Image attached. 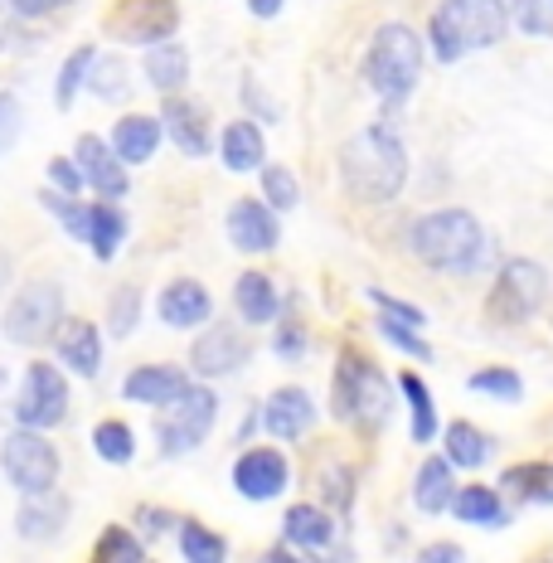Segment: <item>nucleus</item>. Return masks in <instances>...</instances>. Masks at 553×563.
<instances>
[{
  "mask_svg": "<svg viewBox=\"0 0 553 563\" xmlns=\"http://www.w3.org/2000/svg\"><path fill=\"white\" fill-rule=\"evenodd\" d=\"M243 102H248L253 112H263L267 122H277V102H267L263 92H257V84H253V78H248V84H243Z\"/></svg>",
  "mask_w": 553,
  "mask_h": 563,
  "instance_id": "09e8293b",
  "label": "nucleus"
},
{
  "mask_svg": "<svg viewBox=\"0 0 553 563\" xmlns=\"http://www.w3.org/2000/svg\"><path fill=\"white\" fill-rule=\"evenodd\" d=\"M0 472L20 496H49L58 486V452L49 438H40V428H15L0 448Z\"/></svg>",
  "mask_w": 553,
  "mask_h": 563,
  "instance_id": "6e6552de",
  "label": "nucleus"
},
{
  "mask_svg": "<svg viewBox=\"0 0 553 563\" xmlns=\"http://www.w3.org/2000/svg\"><path fill=\"white\" fill-rule=\"evenodd\" d=\"M219 156L233 175H248V170H263V126L257 122H229L223 126V141H219Z\"/></svg>",
  "mask_w": 553,
  "mask_h": 563,
  "instance_id": "393cba45",
  "label": "nucleus"
},
{
  "mask_svg": "<svg viewBox=\"0 0 553 563\" xmlns=\"http://www.w3.org/2000/svg\"><path fill=\"white\" fill-rule=\"evenodd\" d=\"M64 515H68V500H58L54 490L49 496H25L15 530L25 539H54L58 530H64Z\"/></svg>",
  "mask_w": 553,
  "mask_h": 563,
  "instance_id": "cd10ccee",
  "label": "nucleus"
},
{
  "mask_svg": "<svg viewBox=\"0 0 553 563\" xmlns=\"http://www.w3.org/2000/svg\"><path fill=\"white\" fill-rule=\"evenodd\" d=\"M248 355H253L248 335H243L239 325L219 321V325H209V331L195 340V350H190V369L199 374V379H223V374H239Z\"/></svg>",
  "mask_w": 553,
  "mask_h": 563,
  "instance_id": "f8f14e48",
  "label": "nucleus"
},
{
  "mask_svg": "<svg viewBox=\"0 0 553 563\" xmlns=\"http://www.w3.org/2000/svg\"><path fill=\"white\" fill-rule=\"evenodd\" d=\"M92 64H98V54H92V44H84V49H74L68 54V64L58 68V88H54V102L58 108H74V98H78V88H84V78L92 74Z\"/></svg>",
  "mask_w": 553,
  "mask_h": 563,
  "instance_id": "72a5a7b5",
  "label": "nucleus"
},
{
  "mask_svg": "<svg viewBox=\"0 0 553 563\" xmlns=\"http://www.w3.org/2000/svg\"><path fill=\"white\" fill-rule=\"evenodd\" d=\"M0 384H5V369H0Z\"/></svg>",
  "mask_w": 553,
  "mask_h": 563,
  "instance_id": "4d7b16f0",
  "label": "nucleus"
},
{
  "mask_svg": "<svg viewBox=\"0 0 553 563\" xmlns=\"http://www.w3.org/2000/svg\"><path fill=\"white\" fill-rule=\"evenodd\" d=\"M369 301L379 307V316H388V321H398V325H413V331H422V325H428V311H422V307L388 297V291H379V287H369Z\"/></svg>",
  "mask_w": 553,
  "mask_h": 563,
  "instance_id": "79ce46f5",
  "label": "nucleus"
},
{
  "mask_svg": "<svg viewBox=\"0 0 553 563\" xmlns=\"http://www.w3.org/2000/svg\"><path fill=\"white\" fill-rule=\"evenodd\" d=\"M44 209H49V214H54L68 233H74L78 243H88V239H92V205H78L74 195L49 190V195H44Z\"/></svg>",
  "mask_w": 553,
  "mask_h": 563,
  "instance_id": "f704fd0d",
  "label": "nucleus"
},
{
  "mask_svg": "<svg viewBox=\"0 0 553 563\" xmlns=\"http://www.w3.org/2000/svg\"><path fill=\"white\" fill-rule=\"evenodd\" d=\"M88 88H92V98H102V102H122L126 92V68H122V58H108V64H92V78H88Z\"/></svg>",
  "mask_w": 553,
  "mask_h": 563,
  "instance_id": "a19ab883",
  "label": "nucleus"
},
{
  "mask_svg": "<svg viewBox=\"0 0 553 563\" xmlns=\"http://www.w3.org/2000/svg\"><path fill=\"white\" fill-rule=\"evenodd\" d=\"M161 122H166V136L175 146L185 151V156H204L209 151V112L199 98H166V108H161Z\"/></svg>",
  "mask_w": 553,
  "mask_h": 563,
  "instance_id": "a211bd4d",
  "label": "nucleus"
},
{
  "mask_svg": "<svg viewBox=\"0 0 553 563\" xmlns=\"http://www.w3.org/2000/svg\"><path fill=\"white\" fill-rule=\"evenodd\" d=\"M136 321H141V291L136 287H117L112 301H108V335L126 340L136 331Z\"/></svg>",
  "mask_w": 553,
  "mask_h": 563,
  "instance_id": "4c0bfd02",
  "label": "nucleus"
},
{
  "mask_svg": "<svg viewBox=\"0 0 553 563\" xmlns=\"http://www.w3.org/2000/svg\"><path fill=\"white\" fill-rule=\"evenodd\" d=\"M58 360H64L68 374L92 379V374L102 369V335H98V325L84 321V316H68L64 331H58Z\"/></svg>",
  "mask_w": 553,
  "mask_h": 563,
  "instance_id": "6ab92c4d",
  "label": "nucleus"
},
{
  "mask_svg": "<svg viewBox=\"0 0 553 563\" xmlns=\"http://www.w3.org/2000/svg\"><path fill=\"white\" fill-rule=\"evenodd\" d=\"M505 30H510V5L505 0H442L432 10L428 40L442 64H456V58L500 44Z\"/></svg>",
  "mask_w": 553,
  "mask_h": 563,
  "instance_id": "7ed1b4c3",
  "label": "nucleus"
},
{
  "mask_svg": "<svg viewBox=\"0 0 553 563\" xmlns=\"http://www.w3.org/2000/svg\"><path fill=\"white\" fill-rule=\"evenodd\" d=\"M331 413L360 432H379L388 422V379L374 360L345 355L331 374Z\"/></svg>",
  "mask_w": 553,
  "mask_h": 563,
  "instance_id": "39448f33",
  "label": "nucleus"
},
{
  "mask_svg": "<svg viewBox=\"0 0 553 563\" xmlns=\"http://www.w3.org/2000/svg\"><path fill=\"white\" fill-rule=\"evenodd\" d=\"M58 331H64V287L58 282H25L5 311V335L34 350L44 340H58Z\"/></svg>",
  "mask_w": 553,
  "mask_h": 563,
  "instance_id": "1a4fd4ad",
  "label": "nucleus"
},
{
  "mask_svg": "<svg viewBox=\"0 0 553 563\" xmlns=\"http://www.w3.org/2000/svg\"><path fill=\"white\" fill-rule=\"evenodd\" d=\"M185 389H190V374L180 365H136L122 379L126 404H146V408H166L170 398H180Z\"/></svg>",
  "mask_w": 553,
  "mask_h": 563,
  "instance_id": "dca6fc26",
  "label": "nucleus"
},
{
  "mask_svg": "<svg viewBox=\"0 0 553 563\" xmlns=\"http://www.w3.org/2000/svg\"><path fill=\"white\" fill-rule=\"evenodd\" d=\"M311 422H316V408H311V398H306L301 389H277L273 398H267V408H263V428L273 432V438H281V442L306 438Z\"/></svg>",
  "mask_w": 553,
  "mask_h": 563,
  "instance_id": "aec40b11",
  "label": "nucleus"
},
{
  "mask_svg": "<svg viewBox=\"0 0 553 563\" xmlns=\"http://www.w3.org/2000/svg\"><path fill=\"white\" fill-rule=\"evenodd\" d=\"M398 389H403L408 413H413V442L422 448V442L438 438V408H432V394H428V384H422L413 369H408L403 379H398Z\"/></svg>",
  "mask_w": 553,
  "mask_h": 563,
  "instance_id": "2f4dec72",
  "label": "nucleus"
},
{
  "mask_svg": "<svg viewBox=\"0 0 553 563\" xmlns=\"http://www.w3.org/2000/svg\"><path fill=\"white\" fill-rule=\"evenodd\" d=\"M281 539L291 549H301V554H321L335 539V515H325L321 506H291L281 515Z\"/></svg>",
  "mask_w": 553,
  "mask_h": 563,
  "instance_id": "4be33fe9",
  "label": "nucleus"
},
{
  "mask_svg": "<svg viewBox=\"0 0 553 563\" xmlns=\"http://www.w3.org/2000/svg\"><path fill=\"white\" fill-rule=\"evenodd\" d=\"M471 389L500 398V404H520V398H524V379L515 369H476V374H471Z\"/></svg>",
  "mask_w": 553,
  "mask_h": 563,
  "instance_id": "58836bf2",
  "label": "nucleus"
},
{
  "mask_svg": "<svg viewBox=\"0 0 553 563\" xmlns=\"http://www.w3.org/2000/svg\"><path fill=\"white\" fill-rule=\"evenodd\" d=\"M248 10L257 20H273V15H281V0H248Z\"/></svg>",
  "mask_w": 553,
  "mask_h": 563,
  "instance_id": "864d4df0",
  "label": "nucleus"
},
{
  "mask_svg": "<svg viewBox=\"0 0 553 563\" xmlns=\"http://www.w3.org/2000/svg\"><path fill=\"white\" fill-rule=\"evenodd\" d=\"M74 161L84 166L88 175V185L98 190L102 199H122L126 195V166H122V156H117V146H108L102 136H78V151H74Z\"/></svg>",
  "mask_w": 553,
  "mask_h": 563,
  "instance_id": "2eb2a0df",
  "label": "nucleus"
},
{
  "mask_svg": "<svg viewBox=\"0 0 553 563\" xmlns=\"http://www.w3.org/2000/svg\"><path fill=\"white\" fill-rule=\"evenodd\" d=\"M534 500H539V506H553V466H539V481H534Z\"/></svg>",
  "mask_w": 553,
  "mask_h": 563,
  "instance_id": "8fccbe9b",
  "label": "nucleus"
},
{
  "mask_svg": "<svg viewBox=\"0 0 553 563\" xmlns=\"http://www.w3.org/2000/svg\"><path fill=\"white\" fill-rule=\"evenodd\" d=\"M408 249H413L418 263L438 267V273L471 277L486 267L490 239L471 209H432V214H422L418 224L408 229Z\"/></svg>",
  "mask_w": 553,
  "mask_h": 563,
  "instance_id": "f03ea898",
  "label": "nucleus"
},
{
  "mask_svg": "<svg viewBox=\"0 0 553 563\" xmlns=\"http://www.w3.org/2000/svg\"><path fill=\"white\" fill-rule=\"evenodd\" d=\"M92 452H98L102 462H112V466H126V462L136 456L132 428H126L122 418H102L98 428H92Z\"/></svg>",
  "mask_w": 553,
  "mask_h": 563,
  "instance_id": "473e14b6",
  "label": "nucleus"
},
{
  "mask_svg": "<svg viewBox=\"0 0 553 563\" xmlns=\"http://www.w3.org/2000/svg\"><path fill=\"white\" fill-rule=\"evenodd\" d=\"M175 534H180L185 563H229V539H223L219 530H209L204 520H180Z\"/></svg>",
  "mask_w": 553,
  "mask_h": 563,
  "instance_id": "c85d7f7f",
  "label": "nucleus"
},
{
  "mask_svg": "<svg viewBox=\"0 0 553 563\" xmlns=\"http://www.w3.org/2000/svg\"><path fill=\"white\" fill-rule=\"evenodd\" d=\"M161 136H166V122H161V117H146V112H132L112 126V146L126 166H146V161L156 156Z\"/></svg>",
  "mask_w": 553,
  "mask_h": 563,
  "instance_id": "412c9836",
  "label": "nucleus"
},
{
  "mask_svg": "<svg viewBox=\"0 0 553 563\" xmlns=\"http://www.w3.org/2000/svg\"><path fill=\"white\" fill-rule=\"evenodd\" d=\"M136 515H141V530H146V534H161V530H166V525H170V520H166V510H156V506H151V510L141 506Z\"/></svg>",
  "mask_w": 553,
  "mask_h": 563,
  "instance_id": "3c124183",
  "label": "nucleus"
},
{
  "mask_svg": "<svg viewBox=\"0 0 553 563\" xmlns=\"http://www.w3.org/2000/svg\"><path fill=\"white\" fill-rule=\"evenodd\" d=\"M446 462L462 466V472H476V466L490 462V438L476 422H452L446 428Z\"/></svg>",
  "mask_w": 553,
  "mask_h": 563,
  "instance_id": "c756f323",
  "label": "nucleus"
},
{
  "mask_svg": "<svg viewBox=\"0 0 553 563\" xmlns=\"http://www.w3.org/2000/svg\"><path fill=\"white\" fill-rule=\"evenodd\" d=\"M98 563H146V549H141V539L132 530L108 525V530L98 534Z\"/></svg>",
  "mask_w": 553,
  "mask_h": 563,
  "instance_id": "c9c22d12",
  "label": "nucleus"
},
{
  "mask_svg": "<svg viewBox=\"0 0 553 563\" xmlns=\"http://www.w3.org/2000/svg\"><path fill=\"white\" fill-rule=\"evenodd\" d=\"M156 311H161V321H166L170 331H195V325H204L209 316H214V297L204 291V282L180 277V282H170V287L161 291Z\"/></svg>",
  "mask_w": 553,
  "mask_h": 563,
  "instance_id": "f3484780",
  "label": "nucleus"
},
{
  "mask_svg": "<svg viewBox=\"0 0 553 563\" xmlns=\"http://www.w3.org/2000/svg\"><path fill=\"white\" fill-rule=\"evenodd\" d=\"M175 30H180V5L175 0H122L112 10V40L122 44L151 49V44H166Z\"/></svg>",
  "mask_w": 553,
  "mask_h": 563,
  "instance_id": "9b49d317",
  "label": "nucleus"
},
{
  "mask_svg": "<svg viewBox=\"0 0 553 563\" xmlns=\"http://www.w3.org/2000/svg\"><path fill=\"white\" fill-rule=\"evenodd\" d=\"M229 239L239 253H273L281 243L277 209L267 199H233L229 209Z\"/></svg>",
  "mask_w": 553,
  "mask_h": 563,
  "instance_id": "4468645a",
  "label": "nucleus"
},
{
  "mask_svg": "<svg viewBox=\"0 0 553 563\" xmlns=\"http://www.w3.org/2000/svg\"><path fill=\"white\" fill-rule=\"evenodd\" d=\"M374 325H379V335L388 340V345L403 350V355H413V360H432V345L413 331V325H398V321H388V316H379Z\"/></svg>",
  "mask_w": 553,
  "mask_h": 563,
  "instance_id": "37998d69",
  "label": "nucleus"
},
{
  "mask_svg": "<svg viewBox=\"0 0 553 563\" xmlns=\"http://www.w3.org/2000/svg\"><path fill=\"white\" fill-rule=\"evenodd\" d=\"M10 5H15L20 15H49V10H58L64 0H10Z\"/></svg>",
  "mask_w": 553,
  "mask_h": 563,
  "instance_id": "603ef678",
  "label": "nucleus"
},
{
  "mask_svg": "<svg viewBox=\"0 0 553 563\" xmlns=\"http://www.w3.org/2000/svg\"><path fill=\"white\" fill-rule=\"evenodd\" d=\"M510 20L534 40H553V0H510Z\"/></svg>",
  "mask_w": 553,
  "mask_h": 563,
  "instance_id": "e433bc0d",
  "label": "nucleus"
},
{
  "mask_svg": "<svg viewBox=\"0 0 553 563\" xmlns=\"http://www.w3.org/2000/svg\"><path fill=\"white\" fill-rule=\"evenodd\" d=\"M15 418L20 428H58L68 418V379L58 374L49 360H34L25 369V394L15 404Z\"/></svg>",
  "mask_w": 553,
  "mask_h": 563,
  "instance_id": "9d476101",
  "label": "nucleus"
},
{
  "mask_svg": "<svg viewBox=\"0 0 553 563\" xmlns=\"http://www.w3.org/2000/svg\"><path fill=\"white\" fill-rule=\"evenodd\" d=\"M364 78L388 108L408 102L422 78V40L408 25H379L369 40V54H364Z\"/></svg>",
  "mask_w": 553,
  "mask_h": 563,
  "instance_id": "20e7f679",
  "label": "nucleus"
},
{
  "mask_svg": "<svg viewBox=\"0 0 553 563\" xmlns=\"http://www.w3.org/2000/svg\"><path fill=\"white\" fill-rule=\"evenodd\" d=\"M452 515L462 525H480V530H500V525L510 520V510H505L496 486H462L452 500Z\"/></svg>",
  "mask_w": 553,
  "mask_h": 563,
  "instance_id": "bb28decb",
  "label": "nucleus"
},
{
  "mask_svg": "<svg viewBox=\"0 0 553 563\" xmlns=\"http://www.w3.org/2000/svg\"><path fill=\"white\" fill-rule=\"evenodd\" d=\"M263 199L273 209H297V199H301L297 175H291L287 166H263Z\"/></svg>",
  "mask_w": 553,
  "mask_h": 563,
  "instance_id": "ea45409f",
  "label": "nucleus"
},
{
  "mask_svg": "<svg viewBox=\"0 0 553 563\" xmlns=\"http://www.w3.org/2000/svg\"><path fill=\"white\" fill-rule=\"evenodd\" d=\"M219 418V398L214 389L204 384H190L180 398H170L166 408H156V438H161V452L166 456H180V452H195L199 442L209 438Z\"/></svg>",
  "mask_w": 553,
  "mask_h": 563,
  "instance_id": "0eeeda50",
  "label": "nucleus"
},
{
  "mask_svg": "<svg viewBox=\"0 0 553 563\" xmlns=\"http://www.w3.org/2000/svg\"><path fill=\"white\" fill-rule=\"evenodd\" d=\"M340 180L360 205H388L408 180V151L394 122H369L340 151Z\"/></svg>",
  "mask_w": 553,
  "mask_h": 563,
  "instance_id": "f257e3e1",
  "label": "nucleus"
},
{
  "mask_svg": "<svg viewBox=\"0 0 553 563\" xmlns=\"http://www.w3.org/2000/svg\"><path fill=\"white\" fill-rule=\"evenodd\" d=\"M456 466L446 462V456H428V462L418 466V476H413V506L422 515H442V510H452V500H456Z\"/></svg>",
  "mask_w": 553,
  "mask_h": 563,
  "instance_id": "5701e85b",
  "label": "nucleus"
},
{
  "mask_svg": "<svg viewBox=\"0 0 553 563\" xmlns=\"http://www.w3.org/2000/svg\"><path fill=\"white\" fill-rule=\"evenodd\" d=\"M49 180H54L58 195H78V190L88 185V175H84V166H78V161L54 156V161H49Z\"/></svg>",
  "mask_w": 553,
  "mask_h": 563,
  "instance_id": "a18cd8bd",
  "label": "nucleus"
},
{
  "mask_svg": "<svg viewBox=\"0 0 553 563\" xmlns=\"http://www.w3.org/2000/svg\"><path fill=\"white\" fill-rule=\"evenodd\" d=\"M316 563H355V554H350V549H321Z\"/></svg>",
  "mask_w": 553,
  "mask_h": 563,
  "instance_id": "6e6d98bb",
  "label": "nucleus"
},
{
  "mask_svg": "<svg viewBox=\"0 0 553 563\" xmlns=\"http://www.w3.org/2000/svg\"><path fill=\"white\" fill-rule=\"evenodd\" d=\"M306 345H311V340H306V325H301V321H277L273 350H277L281 360H287V365H297V360L306 355Z\"/></svg>",
  "mask_w": 553,
  "mask_h": 563,
  "instance_id": "c03bdc74",
  "label": "nucleus"
},
{
  "mask_svg": "<svg viewBox=\"0 0 553 563\" xmlns=\"http://www.w3.org/2000/svg\"><path fill=\"white\" fill-rule=\"evenodd\" d=\"M20 126H25V112H20V102L10 98V92H0V156H5V151L20 141Z\"/></svg>",
  "mask_w": 553,
  "mask_h": 563,
  "instance_id": "49530a36",
  "label": "nucleus"
},
{
  "mask_svg": "<svg viewBox=\"0 0 553 563\" xmlns=\"http://www.w3.org/2000/svg\"><path fill=\"white\" fill-rule=\"evenodd\" d=\"M263 559H267V563H301L297 554H291V544H277V549H267Z\"/></svg>",
  "mask_w": 553,
  "mask_h": 563,
  "instance_id": "5fc2aeb1",
  "label": "nucleus"
},
{
  "mask_svg": "<svg viewBox=\"0 0 553 563\" xmlns=\"http://www.w3.org/2000/svg\"><path fill=\"white\" fill-rule=\"evenodd\" d=\"M141 64H146L151 88L166 92V98H175V92L190 84V54H185V44H175V40H166V44H151Z\"/></svg>",
  "mask_w": 553,
  "mask_h": 563,
  "instance_id": "b1692460",
  "label": "nucleus"
},
{
  "mask_svg": "<svg viewBox=\"0 0 553 563\" xmlns=\"http://www.w3.org/2000/svg\"><path fill=\"white\" fill-rule=\"evenodd\" d=\"M287 481H291V466L277 448H248L233 462V486L248 500H277L287 490Z\"/></svg>",
  "mask_w": 553,
  "mask_h": 563,
  "instance_id": "ddd939ff",
  "label": "nucleus"
},
{
  "mask_svg": "<svg viewBox=\"0 0 553 563\" xmlns=\"http://www.w3.org/2000/svg\"><path fill=\"white\" fill-rule=\"evenodd\" d=\"M257 563H267V559H257Z\"/></svg>",
  "mask_w": 553,
  "mask_h": 563,
  "instance_id": "bf43d9fd",
  "label": "nucleus"
},
{
  "mask_svg": "<svg viewBox=\"0 0 553 563\" xmlns=\"http://www.w3.org/2000/svg\"><path fill=\"white\" fill-rule=\"evenodd\" d=\"M122 239H126V214L112 205V199H102V205H92V257H117V249H122Z\"/></svg>",
  "mask_w": 553,
  "mask_h": 563,
  "instance_id": "7c9ffc66",
  "label": "nucleus"
},
{
  "mask_svg": "<svg viewBox=\"0 0 553 563\" xmlns=\"http://www.w3.org/2000/svg\"><path fill=\"white\" fill-rule=\"evenodd\" d=\"M233 301H239V316L248 325H267V321H277V311H281L277 282L267 273H243L239 287H233Z\"/></svg>",
  "mask_w": 553,
  "mask_h": 563,
  "instance_id": "a878e982",
  "label": "nucleus"
},
{
  "mask_svg": "<svg viewBox=\"0 0 553 563\" xmlns=\"http://www.w3.org/2000/svg\"><path fill=\"white\" fill-rule=\"evenodd\" d=\"M544 301H549L544 263H534V257H510V263L500 267L490 297H486V316L500 325H524L544 311Z\"/></svg>",
  "mask_w": 553,
  "mask_h": 563,
  "instance_id": "423d86ee",
  "label": "nucleus"
},
{
  "mask_svg": "<svg viewBox=\"0 0 553 563\" xmlns=\"http://www.w3.org/2000/svg\"><path fill=\"white\" fill-rule=\"evenodd\" d=\"M418 563H466V554H462V544H428L418 554Z\"/></svg>",
  "mask_w": 553,
  "mask_h": 563,
  "instance_id": "de8ad7c7",
  "label": "nucleus"
},
{
  "mask_svg": "<svg viewBox=\"0 0 553 563\" xmlns=\"http://www.w3.org/2000/svg\"><path fill=\"white\" fill-rule=\"evenodd\" d=\"M539 563H553V559H539Z\"/></svg>",
  "mask_w": 553,
  "mask_h": 563,
  "instance_id": "13d9d810",
  "label": "nucleus"
}]
</instances>
